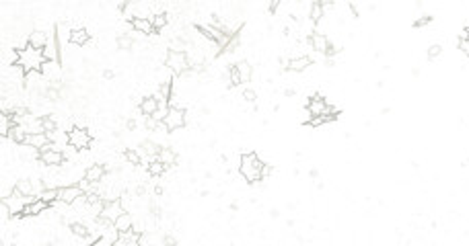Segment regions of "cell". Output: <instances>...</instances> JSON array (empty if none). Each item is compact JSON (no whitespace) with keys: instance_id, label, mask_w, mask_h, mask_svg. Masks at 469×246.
<instances>
[{"instance_id":"obj_44","label":"cell","mask_w":469,"mask_h":246,"mask_svg":"<svg viewBox=\"0 0 469 246\" xmlns=\"http://www.w3.org/2000/svg\"><path fill=\"white\" fill-rule=\"evenodd\" d=\"M144 193H146V187H144V185H138V187H136V195H138V197L144 195Z\"/></svg>"},{"instance_id":"obj_33","label":"cell","mask_w":469,"mask_h":246,"mask_svg":"<svg viewBox=\"0 0 469 246\" xmlns=\"http://www.w3.org/2000/svg\"><path fill=\"white\" fill-rule=\"evenodd\" d=\"M336 119H338V115H321V117H311V121H309V125H311V127H319V125L329 123V121H336Z\"/></svg>"},{"instance_id":"obj_43","label":"cell","mask_w":469,"mask_h":246,"mask_svg":"<svg viewBox=\"0 0 469 246\" xmlns=\"http://www.w3.org/2000/svg\"><path fill=\"white\" fill-rule=\"evenodd\" d=\"M278 6H280V2H278V0H276V2H270L268 10H270V13H276V10H278Z\"/></svg>"},{"instance_id":"obj_36","label":"cell","mask_w":469,"mask_h":246,"mask_svg":"<svg viewBox=\"0 0 469 246\" xmlns=\"http://www.w3.org/2000/svg\"><path fill=\"white\" fill-rule=\"evenodd\" d=\"M442 54V45H438V43H434V45H430V48H428V60L430 62H434V60H437V57Z\"/></svg>"},{"instance_id":"obj_47","label":"cell","mask_w":469,"mask_h":246,"mask_svg":"<svg viewBox=\"0 0 469 246\" xmlns=\"http://www.w3.org/2000/svg\"><path fill=\"white\" fill-rule=\"evenodd\" d=\"M463 33H465V37H467V39H469V23H467V29H465V31H463Z\"/></svg>"},{"instance_id":"obj_26","label":"cell","mask_w":469,"mask_h":246,"mask_svg":"<svg viewBox=\"0 0 469 246\" xmlns=\"http://www.w3.org/2000/svg\"><path fill=\"white\" fill-rule=\"evenodd\" d=\"M41 74H43L45 78H50V82H54L56 76L60 74V64H58V62H45L43 68H41Z\"/></svg>"},{"instance_id":"obj_29","label":"cell","mask_w":469,"mask_h":246,"mask_svg":"<svg viewBox=\"0 0 469 246\" xmlns=\"http://www.w3.org/2000/svg\"><path fill=\"white\" fill-rule=\"evenodd\" d=\"M70 232L74 234L76 238H89V236H91V230H89L85 224H78V221L70 224Z\"/></svg>"},{"instance_id":"obj_14","label":"cell","mask_w":469,"mask_h":246,"mask_svg":"<svg viewBox=\"0 0 469 246\" xmlns=\"http://www.w3.org/2000/svg\"><path fill=\"white\" fill-rule=\"evenodd\" d=\"M158 107H161V103H158L156 97H144V99L140 101V113H142L144 117H155L156 111H158Z\"/></svg>"},{"instance_id":"obj_34","label":"cell","mask_w":469,"mask_h":246,"mask_svg":"<svg viewBox=\"0 0 469 246\" xmlns=\"http://www.w3.org/2000/svg\"><path fill=\"white\" fill-rule=\"evenodd\" d=\"M132 45H134V37L130 33H124L118 37V48L120 50H132Z\"/></svg>"},{"instance_id":"obj_12","label":"cell","mask_w":469,"mask_h":246,"mask_svg":"<svg viewBox=\"0 0 469 246\" xmlns=\"http://www.w3.org/2000/svg\"><path fill=\"white\" fill-rule=\"evenodd\" d=\"M48 33H43V31H39V29H35V31H31L29 33V39H27V45L29 48H33V50H39V52H43L45 50V45H48Z\"/></svg>"},{"instance_id":"obj_21","label":"cell","mask_w":469,"mask_h":246,"mask_svg":"<svg viewBox=\"0 0 469 246\" xmlns=\"http://www.w3.org/2000/svg\"><path fill=\"white\" fill-rule=\"evenodd\" d=\"M10 193H17V195H21V197H33V195H35V191H33V183H31L29 179L17 181L15 189L10 191Z\"/></svg>"},{"instance_id":"obj_46","label":"cell","mask_w":469,"mask_h":246,"mask_svg":"<svg viewBox=\"0 0 469 246\" xmlns=\"http://www.w3.org/2000/svg\"><path fill=\"white\" fill-rule=\"evenodd\" d=\"M128 130H136V121H128Z\"/></svg>"},{"instance_id":"obj_41","label":"cell","mask_w":469,"mask_h":246,"mask_svg":"<svg viewBox=\"0 0 469 246\" xmlns=\"http://www.w3.org/2000/svg\"><path fill=\"white\" fill-rule=\"evenodd\" d=\"M144 125H146V130H156V127L163 125V123H158L155 117H146V123H144Z\"/></svg>"},{"instance_id":"obj_45","label":"cell","mask_w":469,"mask_h":246,"mask_svg":"<svg viewBox=\"0 0 469 246\" xmlns=\"http://www.w3.org/2000/svg\"><path fill=\"white\" fill-rule=\"evenodd\" d=\"M103 78L111 80V78H113V70H105V72H103Z\"/></svg>"},{"instance_id":"obj_6","label":"cell","mask_w":469,"mask_h":246,"mask_svg":"<svg viewBox=\"0 0 469 246\" xmlns=\"http://www.w3.org/2000/svg\"><path fill=\"white\" fill-rule=\"evenodd\" d=\"M188 123V117H186V111L181 107H169V113L165 117V130L167 132H175V130H181V127H186Z\"/></svg>"},{"instance_id":"obj_8","label":"cell","mask_w":469,"mask_h":246,"mask_svg":"<svg viewBox=\"0 0 469 246\" xmlns=\"http://www.w3.org/2000/svg\"><path fill=\"white\" fill-rule=\"evenodd\" d=\"M39 162L45 164V166H60V164H66V156H64V152L54 150L50 144L48 148L39 150Z\"/></svg>"},{"instance_id":"obj_7","label":"cell","mask_w":469,"mask_h":246,"mask_svg":"<svg viewBox=\"0 0 469 246\" xmlns=\"http://www.w3.org/2000/svg\"><path fill=\"white\" fill-rule=\"evenodd\" d=\"M68 142H70V146L76 148V150H85V148L91 146L93 137H91V134L87 130H83V127H72V130L68 132Z\"/></svg>"},{"instance_id":"obj_35","label":"cell","mask_w":469,"mask_h":246,"mask_svg":"<svg viewBox=\"0 0 469 246\" xmlns=\"http://www.w3.org/2000/svg\"><path fill=\"white\" fill-rule=\"evenodd\" d=\"M167 23H169V15H167V13H156V15L153 17V27H155V31L163 29Z\"/></svg>"},{"instance_id":"obj_4","label":"cell","mask_w":469,"mask_h":246,"mask_svg":"<svg viewBox=\"0 0 469 246\" xmlns=\"http://www.w3.org/2000/svg\"><path fill=\"white\" fill-rule=\"evenodd\" d=\"M307 113L311 117H321V115H338V111L331 107V105L321 97V95H313L307 101Z\"/></svg>"},{"instance_id":"obj_9","label":"cell","mask_w":469,"mask_h":246,"mask_svg":"<svg viewBox=\"0 0 469 246\" xmlns=\"http://www.w3.org/2000/svg\"><path fill=\"white\" fill-rule=\"evenodd\" d=\"M83 189L78 185H70V187H60V201L66 205L76 203L78 199H83Z\"/></svg>"},{"instance_id":"obj_25","label":"cell","mask_w":469,"mask_h":246,"mask_svg":"<svg viewBox=\"0 0 469 246\" xmlns=\"http://www.w3.org/2000/svg\"><path fill=\"white\" fill-rule=\"evenodd\" d=\"M156 160H158V162H163L165 166L169 168V166H173V164L177 162V154H175V150H173V148H161V154H158Z\"/></svg>"},{"instance_id":"obj_15","label":"cell","mask_w":469,"mask_h":246,"mask_svg":"<svg viewBox=\"0 0 469 246\" xmlns=\"http://www.w3.org/2000/svg\"><path fill=\"white\" fill-rule=\"evenodd\" d=\"M58 33H54V37H50L48 45H45V50H43V57H45V62H56L58 60Z\"/></svg>"},{"instance_id":"obj_19","label":"cell","mask_w":469,"mask_h":246,"mask_svg":"<svg viewBox=\"0 0 469 246\" xmlns=\"http://www.w3.org/2000/svg\"><path fill=\"white\" fill-rule=\"evenodd\" d=\"M27 130L23 125H13L10 127V132H8V136L6 137H10L13 142L17 144V146H25V142H27Z\"/></svg>"},{"instance_id":"obj_10","label":"cell","mask_w":469,"mask_h":246,"mask_svg":"<svg viewBox=\"0 0 469 246\" xmlns=\"http://www.w3.org/2000/svg\"><path fill=\"white\" fill-rule=\"evenodd\" d=\"M130 25H132L134 33H142V35H153L155 33L153 19H148V17H132Z\"/></svg>"},{"instance_id":"obj_2","label":"cell","mask_w":469,"mask_h":246,"mask_svg":"<svg viewBox=\"0 0 469 246\" xmlns=\"http://www.w3.org/2000/svg\"><path fill=\"white\" fill-rule=\"evenodd\" d=\"M45 64V57H43V52L39 50H33V48H23L19 50V68L23 70V74H29L33 72V70H39L41 72V68Z\"/></svg>"},{"instance_id":"obj_39","label":"cell","mask_w":469,"mask_h":246,"mask_svg":"<svg viewBox=\"0 0 469 246\" xmlns=\"http://www.w3.org/2000/svg\"><path fill=\"white\" fill-rule=\"evenodd\" d=\"M430 23H432V17H430V15H424L422 19H416V21H414V27H416V29H420V27H426V25H430Z\"/></svg>"},{"instance_id":"obj_22","label":"cell","mask_w":469,"mask_h":246,"mask_svg":"<svg viewBox=\"0 0 469 246\" xmlns=\"http://www.w3.org/2000/svg\"><path fill=\"white\" fill-rule=\"evenodd\" d=\"M91 39V33L87 29H72L70 31V43L78 45V48H83V45H87Z\"/></svg>"},{"instance_id":"obj_23","label":"cell","mask_w":469,"mask_h":246,"mask_svg":"<svg viewBox=\"0 0 469 246\" xmlns=\"http://www.w3.org/2000/svg\"><path fill=\"white\" fill-rule=\"evenodd\" d=\"M113 228H116L120 234L122 232H130V230H134V219H132V216L125 212V214H122L118 219H116V224H113Z\"/></svg>"},{"instance_id":"obj_5","label":"cell","mask_w":469,"mask_h":246,"mask_svg":"<svg viewBox=\"0 0 469 246\" xmlns=\"http://www.w3.org/2000/svg\"><path fill=\"white\" fill-rule=\"evenodd\" d=\"M309 43H311V48H313L315 52L323 54V55H327V57H331L334 54L340 52V50H336V45L327 39V35L319 33V31H313L311 35H309Z\"/></svg>"},{"instance_id":"obj_30","label":"cell","mask_w":469,"mask_h":246,"mask_svg":"<svg viewBox=\"0 0 469 246\" xmlns=\"http://www.w3.org/2000/svg\"><path fill=\"white\" fill-rule=\"evenodd\" d=\"M309 17H311V23H313V25H317V23L321 21V17H323V4H321V2H313V4H311V13H309Z\"/></svg>"},{"instance_id":"obj_32","label":"cell","mask_w":469,"mask_h":246,"mask_svg":"<svg viewBox=\"0 0 469 246\" xmlns=\"http://www.w3.org/2000/svg\"><path fill=\"white\" fill-rule=\"evenodd\" d=\"M167 170V166L163 162H158V160H153V162H148V172L153 174V177H161V174Z\"/></svg>"},{"instance_id":"obj_27","label":"cell","mask_w":469,"mask_h":246,"mask_svg":"<svg viewBox=\"0 0 469 246\" xmlns=\"http://www.w3.org/2000/svg\"><path fill=\"white\" fill-rule=\"evenodd\" d=\"M41 127L45 134H54L58 132V119L54 115H41Z\"/></svg>"},{"instance_id":"obj_42","label":"cell","mask_w":469,"mask_h":246,"mask_svg":"<svg viewBox=\"0 0 469 246\" xmlns=\"http://www.w3.org/2000/svg\"><path fill=\"white\" fill-rule=\"evenodd\" d=\"M163 246H177V240H175L173 236H165V240H163Z\"/></svg>"},{"instance_id":"obj_31","label":"cell","mask_w":469,"mask_h":246,"mask_svg":"<svg viewBox=\"0 0 469 246\" xmlns=\"http://www.w3.org/2000/svg\"><path fill=\"white\" fill-rule=\"evenodd\" d=\"M124 158L128 160L132 166H140L142 164V158H140V154L136 150H132V148H128V150H124Z\"/></svg>"},{"instance_id":"obj_20","label":"cell","mask_w":469,"mask_h":246,"mask_svg":"<svg viewBox=\"0 0 469 246\" xmlns=\"http://www.w3.org/2000/svg\"><path fill=\"white\" fill-rule=\"evenodd\" d=\"M235 68H237L239 78H241V82H243V84H247V82H251V76H253V66H251L247 60L237 62V64H235Z\"/></svg>"},{"instance_id":"obj_11","label":"cell","mask_w":469,"mask_h":246,"mask_svg":"<svg viewBox=\"0 0 469 246\" xmlns=\"http://www.w3.org/2000/svg\"><path fill=\"white\" fill-rule=\"evenodd\" d=\"M140 232L136 230H130V232H122L120 236L116 238L113 246H140Z\"/></svg>"},{"instance_id":"obj_40","label":"cell","mask_w":469,"mask_h":246,"mask_svg":"<svg viewBox=\"0 0 469 246\" xmlns=\"http://www.w3.org/2000/svg\"><path fill=\"white\" fill-rule=\"evenodd\" d=\"M243 99H245L247 103H255V99H257L255 90H251V88H245V90H243Z\"/></svg>"},{"instance_id":"obj_17","label":"cell","mask_w":469,"mask_h":246,"mask_svg":"<svg viewBox=\"0 0 469 246\" xmlns=\"http://www.w3.org/2000/svg\"><path fill=\"white\" fill-rule=\"evenodd\" d=\"M161 148L163 146H158V144H155V142H151V139H144V142L140 144V150H142V154L148 158V160H156L158 158V154H161Z\"/></svg>"},{"instance_id":"obj_13","label":"cell","mask_w":469,"mask_h":246,"mask_svg":"<svg viewBox=\"0 0 469 246\" xmlns=\"http://www.w3.org/2000/svg\"><path fill=\"white\" fill-rule=\"evenodd\" d=\"M105 172H107V168L103 166V164H91V166L85 170V179L89 183H93V185H101L103 177H105Z\"/></svg>"},{"instance_id":"obj_3","label":"cell","mask_w":469,"mask_h":246,"mask_svg":"<svg viewBox=\"0 0 469 246\" xmlns=\"http://www.w3.org/2000/svg\"><path fill=\"white\" fill-rule=\"evenodd\" d=\"M165 66L173 72L175 76H184L188 70L191 68L189 64V57L184 50H169L167 52V57H165Z\"/></svg>"},{"instance_id":"obj_24","label":"cell","mask_w":469,"mask_h":246,"mask_svg":"<svg viewBox=\"0 0 469 246\" xmlns=\"http://www.w3.org/2000/svg\"><path fill=\"white\" fill-rule=\"evenodd\" d=\"M39 199H41V201H45V203L54 205L56 201H60V189H58V187H45V189L39 193Z\"/></svg>"},{"instance_id":"obj_18","label":"cell","mask_w":469,"mask_h":246,"mask_svg":"<svg viewBox=\"0 0 469 246\" xmlns=\"http://www.w3.org/2000/svg\"><path fill=\"white\" fill-rule=\"evenodd\" d=\"M25 146L43 150V148H48V146H50V137H48V134H31V136H27Z\"/></svg>"},{"instance_id":"obj_28","label":"cell","mask_w":469,"mask_h":246,"mask_svg":"<svg viewBox=\"0 0 469 246\" xmlns=\"http://www.w3.org/2000/svg\"><path fill=\"white\" fill-rule=\"evenodd\" d=\"M13 125H15V123H13V117H10L8 113H2V115H0V136L6 137L8 132H10V127H13Z\"/></svg>"},{"instance_id":"obj_37","label":"cell","mask_w":469,"mask_h":246,"mask_svg":"<svg viewBox=\"0 0 469 246\" xmlns=\"http://www.w3.org/2000/svg\"><path fill=\"white\" fill-rule=\"evenodd\" d=\"M228 76H231V86H239V84H243V82H241V78H239V72H237L235 64L231 66V70H228Z\"/></svg>"},{"instance_id":"obj_1","label":"cell","mask_w":469,"mask_h":246,"mask_svg":"<svg viewBox=\"0 0 469 246\" xmlns=\"http://www.w3.org/2000/svg\"><path fill=\"white\" fill-rule=\"evenodd\" d=\"M266 166L268 164L261 162V158L255 152H247V154H241V158H239V172L249 185L259 183L266 177Z\"/></svg>"},{"instance_id":"obj_38","label":"cell","mask_w":469,"mask_h":246,"mask_svg":"<svg viewBox=\"0 0 469 246\" xmlns=\"http://www.w3.org/2000/svg\"><path fill=\"white\" fill-rule=\"evenodd\" d=\"M457 48H459L465 55H469V39L465 37V33H461V37H459V43H457Z\"/></svg>"},{"instance_id":"obj_16","label":"cell","mask_w":469,"mask_h":246,"mask_svg":"<svg viewBox=\"0 0 469 246\" xmlns=\"http://www.w3.org/2000/svg\"><path fill=\"white\" fill-rule=\"evenodd\" d=\"M313 64V60L309 55H301V57H290L288 60V70L290 72H305V70Z\"/></svg>"}]
</instances>
